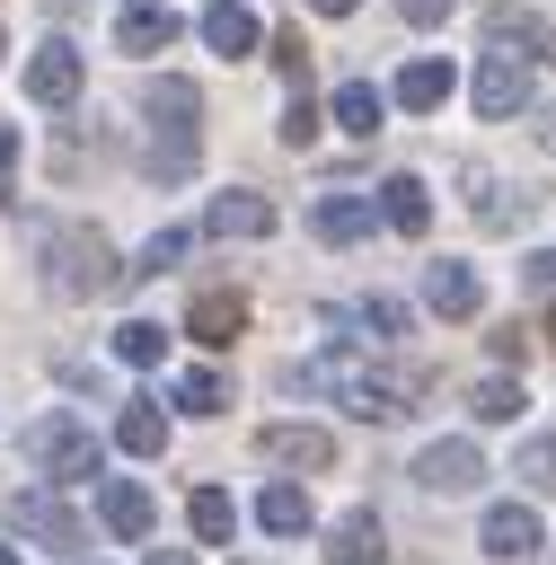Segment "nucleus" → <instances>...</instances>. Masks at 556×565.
<instances>
[{
    "instance_id": "obj_1",
    "label": "nucleus",
    "mask_w": 556,
    "mask_h": 565,
    "mask_svg": "<svg viewBox=\"0 0 556 565\" xmlns=\"http://www.w3.org/2000/svg\"><path fill=\"white\" fill-rule=\"evenodd\" d=\"M35 256H44V282H53L62 300H97V291H115V282H124V274H115L106 230H88V221L44 230V238H35Z\"/></svg>"
},
{
    "instance_id": "obj_2",
    "label": "nucleus",
    "mask_w": 556,
    "mask_h": 565,
    "mask_svg": "<svg viewBox=\"0 0 556 565\" xmlns=\"http://www.w3.org/2000/svg\"><path fill=\"white\" fill-rule=\"evenodd\" d=\"M26 459H35L53 486H71V477H97V459H106V450H97V433H88L79 415H62V406H53V415H35V424H26Z\"/></svg>"
},
{
    "instance_id": "obj_3",
    "label": "nucleus",
    "mask_w": 556,
    "mask_h": 565,
    "mask_svg": "<svg viewBox=\"0 0 556 565\" xmlns=\"http://www.w3.org/2000/svg\"><path fill=\"white\" fill-rule=\"evenodd\" d=\"M415 486H424V494H477V486H485V450H477L468 433H450V441H432V450L415 459Z\"/></svg>"
},
{
    "instance_id": "obj_4",
    "label": "nucleus",
    "mask_w": 556,
    "mask_h": 565,
    "mask_svg": "<svg viewBox=\"0 0 556 565\" xmlns=\"http://www.w3.org/2000/svg\"><path fill=\"white\" fill-rule=\"evenodd\" d=\"M9 521H18V539H35V547H79V539H88V530H79V512H71L62 494H44V486L9 494Z\"/></svg>"
},
{
    "instance_id": "obj_5",
    "label": "nucleus",
    "mask_w": 556,
    "mask_h": 565,
    "mask_svg": "<svg viewBox=\"0 0 556 565\" xmlns=\"http://www.w3.org/2000/svg\"><path fill=\"white\" fill-rule=\"evenodd\" d=\"M521 106H530V71L512 62V44H494V53L477 62V115H485V124H512Z\"/></svg>"
},
{
    "instance_id": "obj_6",
    "label": "nucleus",
    "mask_w": 556,
    "mask_h": 565,
    "mask_svg": "<svg viewBox=\"0 0 556 565\" xmlns=\"http://www.w3.org/2000/svg\"><path fill=\"white\" fill-rule=\"evenodd\" d=\"M424 309H432V318H477V309H485V282H477V265H459V256L424 265Z\"/></svg>"
},
{
    "instance_id": "obj_7",
    "label": "nucleus",
    "mask_w": 556,
    "mask_h": 565,
    "mask_svg": "<svg viewBox=\"0 0 556 565\" xmlns=\"http://www.w3.org/2000/svg\"><path fill=\"white\" fill-rule=\"evenodd\" d=\"M26 97L35 106H71L79 97V44H35V62H26Z\"/></svg>"
},
{
    "instance_id": "obj_8",
    "label": "nucleus",
    "mask_w": 556,
    "mask_h": 565,
    "mask_svg": "<svg viewBox=\"0 0 556 565\" xmlns=\"http://www.w3.org/2000/svg\"><path fill=\"white\" fill-rule=\"evenodd\" d=\"M141 115H150V124H159L168 141H194V115H203V88L168 71V79H150V88H141Z\"/></svg>"
},
{
    "instance_id": "obj_9",
    "label": "nucleus",
    "mask_w": 556,
    "mask_h": 565,
    "mask_svg": "<svg viewBox=\"0 0 556 565\" xmlns=\"http://www.w3.org/2000/svg\"><path fill=\"white\" fill-rule=\"evenodd\" d=\"M256 450H265L274 468H327V459H335V433H327V424H265Z\"/></svg>"
},
{
    "instance_id": "obj_10",
    "label": "nucleus",
    "mask_w": 556,
    "mask_h": 565,
    "mask_svg": "<svg viewBox=\"0 0 556 565\" xmlns=\"http://www.w3.org/2000/svg\"><path fill=\"white\" fill-rule=\"evenodd\" d=\"M203 230H212V238H274V203L247 194V185H229V194H212Z\"/></svg>"
},
{
    "instance_id": "obj_11",
    "label": "nucleus",
    "mask_w": 556,
    "mask_h": 565,
    "mask_svg": "<svg viewBox=\"0 0 556 565\" xmlns=\"http://www.w3.org/2000/svg\"><path fill=\"white\" fill-rule=\"evenodd\" d=\"M477 547H485V556H503V565L538 556V512H530V503H494V512H485V530H477Z\"/></svg>"
},
{
    "instance_id": "obj_12",
    "label": "nucleus",
    "mask_w": 556,
    "mask_h": 565,
    "mask_svg": "<svg viewBox=\"0 0 556 565\" xmlns=\"http://www.w3.org/2000/svg\"><path fill=\"white\" fill-rule=\"evenodd\" d=\"M177 35H185V18L159 9V0H132V9L115 18V44H124V53H168Z\"/></svg>"
},
{
    "instance_id": "obj_13",
    "label": "nucleus",
    "mask_w": 556,
    "mask_h": 565,
    "mask_svg": "<svg viewBox=\"0 0 556 565\" xmlns=\"http://www.w3.org/2000/svg\"><path fill=\"white\" fill-rule=\"evenodd\" d=\"M397 238H424L432 230V194H424V177H379V203H371Z\"/></svg>"
},
{
    "instance_id": "obj_14",
    "label": "nucleus",
    "mask_w": 556,
    "mask_h": 565,
    "mask_svg": "<svg viewBox=\"0 0 556 565\" xmlns=\"http://www.w3.org/2000/svg\"><path fill=\"white\" fill-rule=\"evenodd\" d=\"M238 327H247V300H238V291H203V300L185 309V335H194V344H238Z\"/></svg>"
},
{
    "instance_id": "obj_15",
    "label": "nucleus",
    "mask_w": 556,
    "mask_h": 565,
    "mask_svg": "<svg viewBox=\"0 0 556 565\" xmlns=\"http://www.w3.org/2000/svg\"><path fill=\"white\" fill-rule=\"evenodd\" d=\"M97 521H106L115 539H150V486H132V477H106V494H97Z\"/></svg>"
},
{
    "instance_id": "obj_16",
    "label": "nucleus",
    "mask_w": 556,
    "mask_h": 565,
    "mask_svg": "<svg viewBox=\"0 0 556 565\" xmlns=\"http://www.w3.org/2000/svg\"><path fill=\"white\" fill-rule=\"evenodd\" d=\"M379 556H388L379 512H344V521L327 530V565H379Z\"/></svg>"
},
{
    "instance_id": "obj_17",
    "label": "nucleus",
    "mask_w": 556,
    "mask_h": 565,
    "mask_svg": "<svg viewBox=\"0 0 556 565\" xmlns=\"http://www.w3.org/2000/svg\"><path fill=\"white\" fill-rule=\"evenodd\" d=\"M203 44L238 62V53H256V44H265V26H256V18L238 9V0H212V9H203Z\"/></svg>"
},
{
    "instance_id": "obj_18",
    "label": "nucleus",
    "mask_w": 556,
    "mask_h": 565,
    "mask_svg": "<svg viewBox=\"0 0 556 565\" xmlns=\"http://www.w3.org/2000/svg\"><path fill=\"white\" fill-rule=\"evenodd\" d=\"M309 230H318L327 247H353V238H371V194H327V203L309 212Z\"/></svg>"
},
{
    "instance_id": "obj_19",
    "label": "nucleus",
    "mask_w": 556,
    "mask_h": 565,
    "mask_svg": "<svg viewBox=\"0 0 556 565\" xmlns=\"http://www.w3.org/2000/svg\"><path fill=\"white\" fill-rule=\"evenodd\" d=\"M115 441H124L132 459H159V450H168V415H159V397H124V415H115Z\"/></svg>"
},
{
    "instance_id": "obj_20",
    "label": "nucleus",
    "mask_w": 556,
    "mask_h": 565,
    "mask_svg": "<svg viewBox=\"0 0 556 565\" xmlns=\"http://www.w3.org/2000/svg\"><path fill=\"white\" fill-rule=\"evenodd\" d=\"M388 97H397L406 115H441V97H450V62H406Z\"/></svg>"
},
{
    "instance_id": "obj_21",
    "label": "nucleus",
    "mask_w": 556,
    "mask_h": 565,
    "mask_svg": "<svg viewBox=\"0 0 556 565\" xmlns=\"http://www.w3.org/2000/svg\"><path fill=\"white\" fill-rule=\"evenodd\" d=\"M256 521H265V530H274V539H300V530H309V521H318V512H309V494H300V486H291V477H274V486H265V494H256Z\"/></svg>"
},
{
    "instance_id": "obj_22",
    "label": "nucleus",
    "mask_w": 556,
    "mask_h": 565,
    "mask_svg": "<svg viewBox=\"0 0 556 565\" xmlns=\"http://www.w3.org/2000/svg\"><path fill=\"white\" fill-rule=\"evenodd\" d=\"M327 115H335V124H344V132H353V141H371V132H379V115H388V97H379V88H371V79H344V88H335V106H327Z\"/></svg>"
},
{
    "instance_id": "obj_23",
    "label": "nucleus",
    "mask_w": 556,
    "mask_h": 565,
    "mask_svg": "<svg viewBox=\"0 0 556 565\" xmlns=\"http://www.w3.org/2000/svg\"><path fill=\"white\" fill-rule=\"evenodd\" d=\"M185 521H194V539H203V547H229V530H238V503H229L221 486H194V494H185Z\"/></svg>"
},
{
    "instance_id": "obj_24",
    "label": "nucleus",
    "mask_w": 556,
    "mask_h": 565,
    "mask_svg": "<svg viewBox=\"0 0 556 565\" xmlns=\"http://www.w3.org/2000/svg\"><path fill=\"white\" fill-rule=\"evenodd\" d=\"M521 406H530V397H521V371H512V380L494 371V380H477V388H468V415H477V424H512Z\"/></svg>"
},
{
    "instance_id": "obj_25",
    "label": "nucleus",
    "mask_w": 556,
    "mask_h": 565,
    "mask_svg": "<svg viewBox=\"0 0 556 565\" xmlns=\"http://www.w3.org/2000/svg\"><path fill=\"white\" fill-rule=\"evenodd\" d=\"M177 406H185V415H221V406H229V380H221V371H177Z\"/></svg>"
},
{
    "instance_id": "obj_26",
    "label": "nucleus",
    "mask_w": 556,
    "mask_h": 565,
    "mask_svg": "<svg viewBox=\"0 0 556 565\" xmlns=\"http://www.w3.org/2000/svg\"><path fill=\"white\" fill-rule=\"evenodd\" d=\"M115 353H124V362H132V371H150V362H159V353H168V335H159V327H150V318H124V327H115Z\"/></svg>"
},
{
    "instance_id": "obj_27",
    "label": "nucleus",
    "mask_w": 556,
    "mask_h": 565,
    "mask_svg": "<svg viewBox=\"0 0 556 565\" xmlns=\"http://www.w3.org/2000/svg\"><path fill=\"white\" fill-rule=\"evenodd\" d=\"M344 318H353V327H371V344H397V335H406V309H397V300H353Z\"/></svg>"
},
{
    "instance_id": "obj_28",
    "label": "nucleus",
    "mask_w": 556,
    "mask_h": 565,
    "mask_svg": "<svg viewBox=\"0 0 556 565\" xmlns=\"http://www.w3.org/2000/svg\"><path fill=\"white\" fill-rule=\"evenodd\" d=\"M265 62H274L282 79H309V44H300V26H274V35H265Z\"/></svg>"
},
{
    "instance_id": "obj_29",
    "label": "nucleus",
    "mask_w": 556,
    "mask_h": 565,
    "mask_svg": "<svg viewBox=\"0 0 556 565\" xmlns=\"http://www.w3.org/2000/svg\"><path fill=\"white\" fill-rule=\"evenodd\" d=\"M185 247H194V238H185V230H159V238H150V247H141V256H132V265H124V274H132V282H141V274H168V265H177V256H185Z\"/></svg>"
},
{
    "instance_id": "obj_30",
    "label": "nucleus",
    "mask_w": 556,
    "mask_h": 565,
    "mask_svg": "<svg viewBox=\"0 0 556 565\" xmlns=\"http://www.w3.org/2000/svg\"><path fill=\"white\" fill-rule=\"evenodd\" d=\"M512 477H530V486H556V433L521 441V450H512Z\"/></svg>"
},
{
    "instance_id": "obj_31",
    "label": "nucleus",
    "mask_w": 556,
    "mask_h": 565,
    "mask_svg": "<svg viewBox=\"0 0 556 565\" xmlns=\"http://www.w3.org/2000/svg\"><path fill=\"white\" fill-rule=\"evenodd\" d=\"M282 141H291V150H309V141H318V106H309V97H291V106H282Z\"/></svg>"
},
{
    "instance_id": "obj_32",
    "label": "nucleus",
    "mask_w": 556,
    "mask_h": 565,
    "mask_svg": "<svg viewBox=\"0 0 556 565\" xmlns=\"http://www.w3.org/2000/svg\"><path fill=\"white\" fill-rule=\"evenodd\" d=\"M397 9H406V26H441L459 0H397Z\"/></svg>"
},
{
    "instance_id": "obj_33",
    "label": "nucleus",
    "mask_w": 556,
    "mask_h": 565,
    "mask_svg": "<svg viewBox=\"0 0 556 565\" xmlns=\"http://www.w3.org/2000/svg\"><path fill=\"white\" fill-rule=\"evenodd\" d=\"M9 168H18V132L0 124V203H18V194H9Z\"/></svg>"
},
{
    "instance_id": "obj_34",
    "label": "nucleus",
    "mask_w": 556,
    "mask_h": 565,
    "mask_svg": "<svg viewBox=\"0 0 556 565\" xmlns=\"http://www.w3.org/2000/svg\"><path fill=\"white\" fill-rule=\"evenodd\" d=\"M530 282H538V291H556V247H538V256H530Z\"/></svg>"
},
{
    "instance_id": "obj_35",
    "label": "nucleus",
    "mask_w": 556,
    "mask_h": 565,
    "mask_svg": "<svg viewBox=\"0 0 556 565\" xmlns=\"http://www.w3.org/2000/svg\"><path fill=\"white\" fill-rule=\"evenodd\" d=\"M309 9H327V18H353V9H362V0H309Z\"/></svg>"
},
{
    "instance_id": "obj_36",
    "label": "nucleus",
    "mask_w": 556,
    "mask_h": 565,
    "mask_svg": "<svg viewBox=\"0 0 556 565\" xmlns=\"http://www.w3.org/2000/svg\"><path fill=\"white\" fill-rule=\"evenodd\" d=\"M150 565H194V556L185 547H150Z\"/></svg>"
},
{
    "instance_id": "obj_37",
    "label": "nucleus",
    "mask_w": 556,
    "mask_h": 565,
    "mask_svg": "<svg viewBox=\"0 0 556 565\" xmlns=\"http://www.w3.org/2000/svg\"><path fill=\"white\" fill-rule=\"evenodd\" d=\"M538 141H547V150H556V115H538Z\"/></svg>"
},
{
    "instance_id": "obj_38",
    "label": "nucleus",
    "mask_w": 556,
    "mask_h": 565,
    "mask_svg": "<svg viewBox=\"0 0 556 565\" xmlns=\"http://www.w3.org/2000/svg\"><path fill=\"white\" fill-rule=\"evenodd\" d=\"M547 344H556V318H547Z\"/></svg>"
},
{
    "instance_id": "obj_39",
    "label": "nucleus",
    "mask_w": 556,
    "mask_h": 565,
    "mask_svg": "<svg viewBox=\"0 0 556 565\" xmlns=\"http://www.w3.org/2000/svg\"><path fill=\"white\" fill-rule=\"evenodd\" d=\"M0 565H18V556H9V547H0Z\"/></svg>"
}]
</instances>
